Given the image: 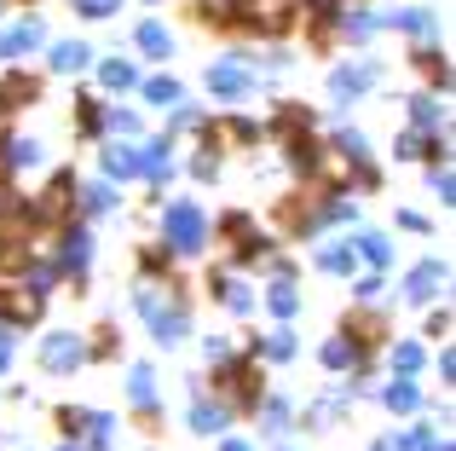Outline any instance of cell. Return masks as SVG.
<instances>
[{
	"instance_id": "1",
	"label": "cell",
	"mask_w": 456,
	"mask_h": 451,
	"mask_svg": "<svg viewBox=\"0 0 456 451\" xmlns=\"http://www.w3.org/2000/svg\"><path fill=\"white\" fill-rule=\"evenodd\" d=\"M167 232H174V249H197V232H202V226H197V209L179 203L174 215H167Z\"/></svg>"
},
{
	"instance_id": "2",
	"label": "cell",
	"mask_w": 456,
	"mask_h": 451,
	"mask_svg": "<svg viewBox=\"0 0 456 451\" xmlns=\"http://www.w3.org/2000/svg\"><path fill=\"white\" fill-rule=\"evenodd\" d=\"M76 359H81L76 341H53V348H46V365H53V371H64V365H76Z\"/></svg>"
},
{
	"instance_id": "3",
	"label": "cell",
	"mask_w": 456,
	"mask_h": 451,
	"mask_svg": "<svg viewBox=\"0 0 456 451\" xmlns=\"http://www.w3.org/2000/svg\"><path fill=\"white\" fill-rule=\"evenodd\" d=\"M434 278H439V266H422V272L411 278V295H434Z\"/></svg>"
},
{
	"instance_id": "4",
	"label": "cell",
	"mask_w": 456,
	"mask_h": 451,
	"mask_svg": "<svg viewBox=\"0 0 456 451\" xmlns=\"http://www.w3.org/2000/svg\"><path fill=\"white\" fill-rule=\"evenodd\" d=\"M81 58H87V53H81V46H76V41H69V46H58V58H53V64H58V70H76V64H81Z\"/></svg>"
},
{
	"instance_id": "5",
	"label": "cell",
	"mask_w": 456,
	"mask_h": 451,
	"mask_svg": "<svg viewBox=\"0 0 456 451\" xmlns=\"http://www.w3.org/2000/svg\"><path fill=\"white\" fill-rule=\"evenodd\" d=\"M139 41H145V46H151V53H167V35H162V29H156V23H145V35H139Z\"/></svg>"
},
{
	"instance_id": "6",
	"label": "cell",
	"mask_w": 456,
	"mask_h": 451,
	"mask_svg": "<svg viewBox=\"0 0 456 451\" xmlns=\"http://www.w3.org/2000/svg\"><path fill=\"white\" fill-rule=\"evenodd\" d=\"M104 81H110V87H127V81H134V70H127V64H110V70H104Z\"/></svg>"
},
{
	"instance_id": "7",
	"label": "cell",
	"mask_w": 456,
	"mask_h": 451,
	"mask_svg": "<svg viewBox=\"0 0 456 451\" xmlns=\"http://www.w3.org/2000/svg\"><path fill=\"white\" fill-rule=\"evenodd\" d=\"M151 99H162V104H174V99H179V87H174V81H151Z\"/></svg>"
},
{
	"instance_id": "8",
	"label": "cell",
	"mask_w": 456,
	"mask_h": 451,
	"mask_svg": "<svg viewBox=\"0 0 456 451\" xmlns=\"http://www.w3.org/2000/svg\"><path fill=\"white\" fill-rule=\"evenodd\" d=\"M225 451H248V446H225Z\"/></svg>"
}]
</instances>
